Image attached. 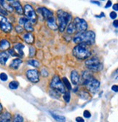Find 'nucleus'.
<instances>
[{
	"mask_svg": "<svg viewBox=\"0 0 118 122\" xmlns=\"http://www.w3.org/2000/svg\"><path fill=\"white\" fill-rule=\"evenodd\" d=\"M73 42L76 44L85 43L89 46H93L95 42V33L91 30L77 33L74 37Z\"/></svg>",
	"mask_w": 118,
	"mask_h": 122,
	"instance_id": "obj_1",
	"label": "nucleus"
},
{
	"mask_svg": "<svg viewBox=\"0 0 118 122\" xmlns=\"http://www.w3.org/2000/svg\"><path fill=\"white\" fill-rule=\"evenodd\" d=\"M73 56L80 60L88 59L91 56V50L90 46L85 43L77 44L72 50Z\"/></svg>",
	"mask_w": 118,
	"mask_h": 122,
	"instance_id": "obj_2",
	"label": "nucleus"
},
{
	"mask_svg": "<svg viewBox=\"0 0 118 122\" xmlns=\"http://www.w3.org/2000/svg\"><path fill=\"white\" fill-rule=\"evenodd\" d=\"M72 16L70 13L65 12L62 10H59L57 12V25L58 29L60 32H63L65 31L67 26L71 23Z\"/></svg>",
	"mask_w": 118,
	"mask_h": 122,
	"instance_id": "obj_3",
	"label": "nucleus"
},
{
	"mask_svg": "<svg viewBox=\"0 0 118 122\" xmlns=\"http://www.w3.org/2000/svg\"><path fill=\"white\" fill-rule=\"evenodd\" d=\"M85 64L86 67L92 72H100L103 69V64L100 61L99 59L96 56L87 59L85 62Z\"/></svg>",
	"mask_w": 118,
	"mask_h": 122,
	"instance_id": "obj_4",
	"label": "nucleus"
},
{
	"mask_svg": "<svg viewBox=\"0 0 118 122\" xmlns=\"http://www.w3.org/2000/svg\"><path fill=\"white\" fill-rule=\"evenodd\" d=\"M82 84L86 87L87 91L92 94H95L100 88V82L93 76L87 81H82Z\"/></svg>",
	"mask_w": 118,
	"mask_h": 122,
	"instance_id": "obj_5",
	"label": "nucleus"
},
{
	"mask_svg": "<svg viewBox=\"0 0 118 122\" xmlns=\"http://www.w3.org/2000/svg\"><path fill=\"white\" fill-rule=\"evenodd\" d=\"M50 87L52 89L56 90L60 94H64L66 92V88L63 86L62 81L58 75H54L50 83Z\"/></svg>",
	"mask_w": 118,
	"mask_h": 122,
	"instance_id": "obj_6",
	"label": "nucleus"
},
{
	"mask_svg": "<svg viewBox=\"0 0 118 122\" xmlns=\"http://www.w3.org/2000/svg\"><path fill=\"white\" fill-rule=\"evenodd\" d=\"M24 13L27 17V18L31 22L32 24H34L37 22V14L34 9L33 8L31 5H25L24 7Z\"/></svg>",
	"mask_w": 118,
	"mask_h": 122,
	"instance_id": "obj_7",
	"label": "nucleus"
},
{
	"mask_svg": "<svg viewBox=\"0 0 118 122\" xmlns=\"http://www.w3.org/2000/svg\"><path fill=\"white\" fill-rule=\"evenodd\" d=\"M72 23L74 24V26L76 28V31L77 33L84 32L85 31H87L88 28L87 21L81 18H78V17L75 18Z\"/></svg>",
	"mask_w": 118,
	"mask_h": 122,
	"instance_id": "obj_8",
	"label": "nucleus"
},
{
	"mask_svg": "<svg viewBox=\"0 0 118 122\" xmlns=\"http://www.w3.org/2000/svg\"><path fill=\"white\" fill-rule=\"evenodd\" d=\"M13 26L11 23H9L8 19L0 14V29L5 33H9L12 31Z\"/></svg>",
	"mask_w": 118,
	"mask_h": 122,
	"instance_id": "obj_9",
	"label": "nucleus"
},
{
	"mask_svg": "<svg viewBox=\"0 0 118 122\" xmlns=\"http://www.w3.org/2000/svg\"><path fill=\"white\" fill-rule=\"evenodd\" d=\"M27 78L33 83H37L39 81V72L37 70H28L26 72Z\"/></svg>",
	"mask_w": 118,
	"mask_h": 122,
	"instance_id": "obj_10",
	"label": "nucleus"
},
{
	"mask_svg": "<svg viewBox=\"0 0 118 122\" xmlns=\"http://www.w3.org/2000/svg\"><path fill=\"white\" fill-rule=\"evenodd\" d=\"M37 13H39L45 20H47L52 17H53V13L52 11H51L50 10L46 8V7H39L37 10Z\"/></svg>",
	"mask_w": 118,
	"mask_h": 122,
	"instance_id": "obj_11",
	"label": "nucleus"
},
{
	"mask_svg": "<svg viewBox=\"0 0 118 122\" xmlns=\"http://www.w3.org/2000/svg\"><path fill=\"white\" fill-rule=\"evenodd\" d=\"M8 2H9V4L13 7V8L15 10L18 14H20V15L24 14V7H22V5H21L19 1L10 0V1H8Z\"/></svg>",
	"mask_w": 118,
	"mask_h": 122,
	"instance_id": "obj_12",
	"label": "nucleus"
},
{
	"mask_svg": "<svg viewBox=\"0 0 118 122\" xmlns=\"http://www.w3.org/2000/svg\"><path fill=\"white\" fill-rule=\"evenodd\" d=\"M71 81L73 85L77 86L80 81V76L77 70H73L71 72Z\"/></svg>",
	"mask_w": 118,
	"mask_h": 122,
	"instance_id": "obj_13",
	"label": "nucleus"
},
{
	"mask_svg": "<svg viewBox=\"0 0 118 122\" xmlns=\"http://www.w3.org/2000/svg\"><path fill=\"white\" fill-rule=\"evenodd\" d=\"M47 25L52 31L58 30V25L56 23V19L54 17H52L47 20Z\"/></svg>",
	"mask_w": 118,
	"mask_h": 122,
	"instance_id": "obj_14",
	"label": "nucleus"
},
{
	"mask_svg": "<svg viewBox=\"0 0 118 122\" xmlns=\"http://www.w3.org/2000/svg\"><path fill=\"white\" fill-rule=\"evenodd\" d=\"M23 63V61L21 60L20 59H13L11 62H10L9 64V67L13 69V70H18L19 67H20V66L21 65V64Z\"/></svg>",
	"mask_w": 118,
	"mask_h": 122,
	"instance_id": "obj_15",
	"label": "nucleus"
},
{
	"mask_svg": "<svg viewBox=\"0 0 118 122\" xmlns=\"http://www.w3.org/2000/svg\"><path fill=\"white\" fill-rule=\"evenodd\" d=\"M78 97L83 99V100H85V101H88V100H90L91 99V96H90V94L87 91V90H81L79 92V94H78Z\"/></svg>",
	"mask_w": 118,
	"mask_h": 122,
	"instance_id": "obj_16",
	"label": "nucleus"
},
{
	"mask_svg": "<svg viewBox=\"0 0 118 122\" xmlns=\"http://www.w3.org/2000/svg\"><path fill=\"white\" fill-rule=\"evenodd\" d=\"M24 40L28 44H33L34 42V36L31 32H26L23 36Z\"/></svg>",
	"mask_w": 118,
	"mask_h": 122,
	"instance_id": "obj_17",
	"label": "nucleus"
},
{
	"mask_svg": "<svg viewBox=\"0 0 118 122\" xmlns=\"http://www.w3.org/2000/svg\"><path fill=\"white\" fill-rule=\"evenodd\" d=\"M24 45L22 43H17L14 46V51L17 52L18 55L20 56H24Z\"/></svg>",
	"mask_w": 118,
	"mask_h": 122,
	"instance_id": "obj_18",
	"label": "nucleus"
},
{
	"mask_svg": "<svg viewBox=\"0 0 118 122\" xmlns=\"http://www.w3.org/2000/svg\"><path fill=\"white\" fill-rule=\"evenodd\" d=\"M10 48V42L6 40V39H4V40H2L0 41V51L4 52L7 50H9Z\"/></svg>",
	"mask_w": 118,
	"mask_h": 122,
	"instance_id": "obj_19",
	"label": "nucleus"
},
{
	"mask_svg": "<svg viewBox=\"0 0 118 122\" xmlns=\"http://www.w3.org/2000/svg\"><path fill=\"white\" fill-rule=\"evenodd\" d=\"M12 119V115L9 112H5L0 114V122H10Z\"/></svg>",
	"mask_w": 118,
	"mask_h": 122,
	"instance_id": "obj_20",
	"label": "nucleus"
},
{
	"mask_svg": "<svg viewBox=\"0 0 118 122\" xmlns=\"http://www.w3.org/2000/svg\"><path fill=\"white\" fill-rule=\"evenodd\" d=\"M9 58V54L7 52L4 51L0 53V64L2 65H5Z\"/></svg>",
	"mask_w": 118,
	"mask_h": 122,
	"instance_id": "obj_21",
	"label": "nucleus"
},
{
	"mask_svg": "<svg viewBox=\"0 0 118 122\" xmlns=\"http://www.w3.org/2000/svg\"><path fill=\"white\" fill-rule=\"evenodd\" d=\"M0 5H1L7 12H9V13H13L14 9L13 8V7L10 5L9 3L6 2L5 1H0Z\"/></svg>",
	"mask_w": 118,
	"mask_h": 122,
	"instance_id": "obj_22",
	"label": "nucleus"
},
{
	"mask_svg": "<svg viewBox=\"0 0 118 122\" xmlns=\"http://www.w3.org/2000/svg\"><path fill=\"white\" fill-rule=\"evenodd\" d=\"M24 29H25L26 31H27L28 32H32L34 31V26H33V24L28 19V20L26 22L24 25Z\"/></svg>",
	"mask_w": 118,
	"mask_h": 122,
	"instance_id": "obj_23",
	"label": "nucleus"
},
{
	"mask_svg": "<svg viewBox=\"0 0 118 122\" xmlns=\"http://www.w3.org/2000/svg\"><path fill=\"white\" fill-rule=\"evenodd\" d=\"M66 29V33H67V34H69V35H73V34H74L75 32H77L76 28H75L74 24L73 23H70L67 26Z\"/></svg>",
	"mask_w": 118,
	"mask_h": 122,
	"instance_id": "obj_24",
	"label": "nucleus"
},
{
	"mask_svg": "<svg viewBox=\"0 0 118 122\" xmlns=\"http://www.w3.org/2000/svg\"><path fill=\"white\" fill-rule=\"evenodd\" d=\"M51 116H52V118H54L56 121H58V122H66V117H64L63 116H60V115H57L55 113H51Z\"/></svg>",
	"mask_w": 118,
	"mask_h": 122,
	"instance_id": "obj_25",
	"label": "nucleus"
},
{
	"mask_svg": "<svg viewBox=\"0 0 118 122\" xmlns=\"http://www.w3.org/2000/svg\"><path fill=\"white\" fill-rule=\"evenodd\" d=\"M62 83H63V86H65V88H68V90H71L72 89L71 84L70 83L69 81L66 78V77H63L62 78Z\"/></svg>",
	"mask_w": 118,
	"mask_h": 122,
	"instance_id": "obj_26",
	"label": "nucleus"
},
{
	"mask_svg": "<svg viewBox=\"0 0 118 122\" xmlns=\"http://www.w3.org/2000/svg\"><path fill=\"white\" fill-rule=\"evenodd\" d=\"M27 64L30 66H34V67H39L40 66V62L36 59H30L27 61Z\"/></svg>",
	"mask_w": 118,
	"mask_h": 122,
	"instance_id": "obj_27",
	"label": "nucleus"
},
{
	"mask_svg": "<svg viewBox=\"0 0 118 122\" xmlns=\"http://www.w3.org/2000/svg\"><path fill=\"white\" fill-rule=\"evenodd\" d=\"M50 94V96L52 98L54 99H59L61 97V94L57 92L56 90H54V89H51L49 92Z\"/></svg>",
	"mask_w": 118,
	"mask_h": 122,
	"instance_id": "obj_28",
	"label": "nucleus"
},
{
	"mask_svg": "<svg viewBox=\"0 0 118 122\" xmlns=\"http://www.w3.org/2000/svg\"><path fill=\"white\" fill-rule=\"evenodd\" d=\"M19 86V83L16 81H13L9 83V88L12 90H16Z\"/></svg>",
	"mask_w": 118,
	"mask_h": 122,
	"instance_id": "obj_29",
	"label": "nucleus"
},
{
	"mask_svg": "<svg viewBox=\"0 0 118 122\" xmlns=\"http://www.w3.org/2000/svg\"><path fill=\"white\" fill-rule=\"evenodd\" d=\"M63 98L64 99V101H65L66 103H69L70 100H71V94H70V92H66L65 93L63 94Z\"/></svg>",
	"mask_w": 118,
	"mask_h": 122,
	"instance_id": "obj_30",
	"label": "nucleus"
},
{
	"mask_svg": "<svg viewBox=\"0 0 118 122\" xmlns=\"http://www.w3.org/2000/svg\"><path fill=\"white\" fill-rule=\"evenodd\" d=\"M36 53H37V50H36V48L34 47H33V46H30L29 47V55H28V56L30 58H33L34 56H35Z\"/></svg>",
	"mask_w": 118,
	"mask_h": 122,
	"instance_id": "obj_31",
	"label": "nucleus"
},
{
	"mask_svg": "<svg viewBox=\"0 0 118 122\" xmlns=\"http://www.w3.org/2000/svg\"><path fill=\"white\" fill-rule=\"evenodd\" d=\"M12 122H24V118L19 114H17L15 116L13 121Z\"/></svg>",
	"mask_w": 118,
	"mask_h": 122,
	"instance_id": "obj_32",
	"label": "nucleus"
},
{
	"mask_svg": "<svg viewBox=\"0 0 118 122\" xmlns=\"http://www.w3.org/2000/svg\"><path fill=\"white\" fill-rule=\"evenodd\" d=\"M0 80H1L2 81H7L8 80V76L6 73L5 72H2V73H0Z\"/></svg>",
	"mask_w": 118,
	"mask_h": 122,
	"instance_id": "obj_33",
	"label": "nucleus"
},
{
	"mask_svg": "<svg viewBox=\"0 0 118 122\" xmlns=\"http://www.w3.org/2000/svg\"><path fill=\"white\" fill-rule=\"evenodd\" d=\"M28 20V18H24V17H23V18H19V20H18V24H19V25L20 26H24V24L26 23V22Z\"/></svg>",
	"mask_w": 118,
	"mask_h": 122,
	"instance_id": "obj_34",
	"label": "nucleus"
},
{
	"mask_svg": "<svg viewBox=\"0 0 118 122\" xmlns=\"http://www.w3.org/2000/svg\"><path fill=\"white\" fill-rule=\"evenodd\" d=\"M15 31L17 33H18V34H21V33H23V31H24V28L20 25H18L15 26Z\"/></svg>",
	"mask_w": 118,
	"mask_h": 122,
	"instance_id": "obj_35",
	"label": "nucleus"
},
{
	"mask_svg": "<svg viewBox=\"0 0 118 122\" xmlns=\"http://www.w3.org/2000/svg\"><path fill=\"white\" fill-rule=\"evenodd\" d=\"M83 116L85 118H90L91 117V113H90L89 110H85L84 113H83Z\"/></svg>",
	"mask_w": 118,
	"mask_h": 122,
	"instance_id": "obj_36",
	"label": "nucleus"
},
{
	"mask_svg": "<svg viewBox=\"0 0 118 122\" xmlns=\"http://www.w3.org/2000/svg\"><path fill=\"white\" fill-rule=\"evenodd\" d=\"M8 53H9V54H10V55H11V56H18V53L14 51V49H13V48H12V49H9V51H8Z\"/></svg>",
	"mask_w": 118,
	"mask_h": 122,
	"instance_id": "obj_37",
	"label": "nucleus"
},
{
	"mask_svg": "<svg viewBox=\"0 0 118 122\" xmlns=\"http://www.w3.org/2000/svg\"><path fill=\"white\" fill-rule=\"evenodd\" d=\"M41 74H42V76L45 77L48 76V72L47 71V70H46L45 67L42 69V70H41Z\"/></svg>",
	"mask_w": 118,
	"mask_h": 122,
	"instance_id": "obj_38",
	"label": "nucleus"
},
{
	"mask_svg": "<svg viewBox=\"0 0 118 122\" xmlns=\"http://www.w3.org/2000/svg\"><path fill=\"white\" fill-rule=\"evenodd\" d=\"M0 13H2V15H7L8 13H7V11L2 7V6H0ZM1 14V15H2Z\"/></svg>",
	"mask_w": 118,
	"mask_h": 122,
	"instance_id": "obj_39",
	"label": "nucleus"
},
{
	"mask_svg": "<svg viewBox=\"0 0 118 122\" xmlns=\"http://www.w3.org/2000/svg\"><path fill=\"white\" fill-rule=\"evenodd\" d=\"M109 16H110V18H111L112 19L114 20V19H116V18H117V13H116V12H114V11H113V12H111V13H110Z\"/></svg>",
	"mask_w": 118,
	"mask_h": 122,
	"instance_id": "obj_40",
	"label": "nucleus"
},
{
	"mask_svg": "<svg viewBox=\"0 0 118 122\" xmlns=\"http://www.w3.org/2000/svg\"><path fill=\"white\" fill-rule=\"evenodd\" d=\"M112 90L114 92H118V86L117 85H114L112 86Z\"/></svg>",
	"mask_w": 118,
	"mask_h": 122,
	"instance_id": "obj_41",
	"label": "nucleus"
},
{
	"mask_svg": "<svg viewBox=\"0 0 118 122\" xmlns=\"http://www.w3.org/2000/svg\"><path fill=\"white\" fill-rule=\"evenodd\" d=\"M76 121L77 122H85V120L82 117H77L76 118Z\"/></svg>",
	"mask_w": 118,
	"mask_h": 122,
	"instance_id": "obj_42",
	"label": "nucleus"
},
{
	"mask_svg": "<svg viewBox=\"0 0 118 122\" xmlns=\"http://www.w3.org/2000/svg\"><path fill=\"white\" fill-rule=\"evenodd\" d=\"M112 6V2L111 1H108L106 2V5H105V8H108V7H110Z\"/></svg>",
	"mask_w": 118,
	"mask_h": 122,
	"instance_id": "obj_43",
	"label": "nucleus"
},
{
	"mask_svg": "<svg viewBox=\"0 0 118 122\" xmlns=\"http://www.w3.org/2000/svg\"><path fill=\"white\" fill-rule=\"evenodd\" d=\"M113 26L114 27H115L116 29H117L118 27V20H114V22H113Z\"/></svg>",
	"mask_w": 118,
	"mask_h": 122,
	"instance_id": "obj_44",
	"label": "nucleus"
},
{
	"mask_svg": "<svg viewBox=\"0 0 118 122\" xmlns=\"http://www.w3.org/2000/svg\"><path fill=\"white\" fill-rule=\"evenodd\" d=\"M118 5H117V3H116V4H114V5H113V10H114V12H117V11L118 10Z\"/></svg>",
	"mask_w": 118,
	"mask_h": 122,
	"instance_id": "obj_45",
	"label": "nucleus"
},
{
	"mask_svg": "<svg viewBox=\"0 0 118 122\" xmlns=\"http://www.w3.org/2000/svg\"><path fill=\"white\" fill-rule=\"evenodd\" d=\"M95 17L100 18H101V17H105V15H104V13H101V15H95Z\"/></svg>",
	"mask_w": 118,
	"mask_h": 122,
	"instance_id": "obj_46",
	"label": "nucleus"
},
{
	"mask_svg": "<svg viewBox=\"0 0 118 122\" xmlns=\"http://www.w3.org/2000/svg\"><path fill=\"white\" fill-rule=\"evenodd\" d=\"M90 2H91V3H93V4L98 5H101V4H100V2H98V1H90Z\"/></svg>",
	"mask_w": 118,
	"mask_h": 122,
	"instance_id": "obj_47",
	"label": "nucleus"
},
{
	"mask_svg": "<svg viewBox=\"0 0 118 122\" xmlns=\"http://www.w3.org/2000/svg\"><path fill=\"white\" fill-rule=\"evenodd\" d=\"M2 110H3V107H2V105L1 103H0V114L2 113Z\"/></svg>",
	"mask_w": 118,
	"mask_h": 122,
	"instance_id": "obj_48",
	"label": "nucleus"
}]
</instances>
